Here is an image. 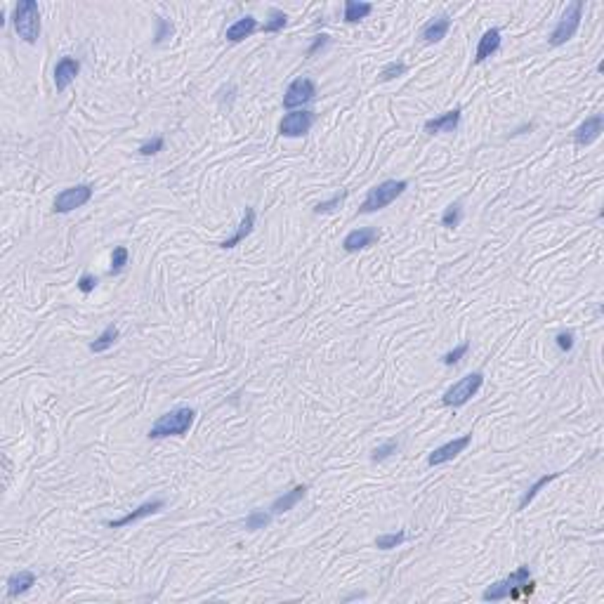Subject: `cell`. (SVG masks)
I'll use <instances>...</instances> for the list:
<instances>
[{
	"label": "cell",
	"mask_w": 604,
	"mask_h": 604,
	"mask_svg": "<svg viewBox=\"0 0 604 604\" xmlns=\"http://www.w3.org/2000/svg\"><path fill=\"white\" fill-rule=\"evenodd\" d=\"M397 448H399V442H397V439L385 442V444H380V446H378V448H373L371 461H373V463H383V461H387V458L392 456V453H397Z\"/></svg>",
	"instance_id": "f1b7e54d"
},
{
	"label": "cell",
	"mask_w": 604,
	"mask_h": 604,
	"mask_svg": "<svg viewBox=\"0 0 604 604\" xmlns=\"http://www.w3.org/2000/svg\"><path fill=\"white\" fill-rule=\"evenodd\" d=\"M557 477H559V472H550V474H543V477H538L536 482H533L527 491H524V496H522V500H520V510H524V507H527L533 498H536L538 491H541L543 486H548L550 482H555Z\"/></svg>",
	"instance_id": "cb8c5ba5"
},
{
	"label": "cell",
	"mask_w": 604,
	"mask_h": 604,
	"mask_svg": "<svg viewBox=\"0 0 604 604\" xmlns=\"http://www.w3.org/2000/svg\"><path fill=\"white\" fill-rule=\"evenodd\" d=\"M93 184H76L69 186V189H62L55 199V213H71L76 208H83L85 203L93 199Z\"/></svg>",
	"instance_id": "52a82bcc"
},
{
	"label": "cell",
	"mask_w": 604,
	"mask_h": 604,
	"mask_svg": "<svg viewBox=\"0 0 604 604\" xmlns=\"http://www.w3.org/2000/svg\"><path fill=\"white\" fill-rule=\"evenodd\" d=\"M406 71H409V67H406L404 62H389V64H385V67H383V71H380V81H383V83L394 81V78L404 76Z\"/></svg>",
	"instance_id": "f546056e"
},
{
	"label": "cell",
	"mask_w": 604,
	"mask_h": 604,
	"mask_svg": "<svg viewBox=\"0 0 604 604\" xmlns=\"http://www.w3.org/2000/svg\"><path fill=\"white\" fill-rule=\"evenodd\" d=\"M255 208H245V213H243V220H241V224H239V229L237 232H234V237L232 239H227V241H222L220 243V248H224V250H229V248H237L239 243H243L245 239L250 237V234H253V229H255Z\"/></svg>",
	"instance_id": "2e32d148"
},
{
	"label": "cell",
	"mask_w": 604,
	"mask_h": 604,
	"mask_svg": "<svg viewBox=\"0 0 604 604\" xmlns=\"http://www.w3.org/2000/svg\"><path fill=\"white\" fill-rule=\"evenodd\" d=\"M373 12L371 3H359V0H347L345 3V21L347 24H357V21L366 19Z\"/></svg>",
	"instance_id": "603a6c76"
},
{
	"label": "cell",
	"mask_w": 604,
	"mask_h": 604,
	"mask_svg": "<svg viewBox=\"0 0 604 604\" xmlns=\"http://www.w3.org/2000/svg\"><path fill=\"white\" fill-rule=\"evenodd\" d=\"M36 585V574L34 571H17L8 579V597H19L24 592H29Z\"/></svg>",
	"instance_id": "d6986e66"
},
{
	"label": "cell",
	"mask_w": 604,
	"mask_h": 604,
	"mask_svg": "<svg viewBox=\"0 0 604 604\" xmlns=\"http://www.w3.org/2000/svg\"><path fill=\"white\" fill-rule=\"evenodd\" d=\"M119 335H121L119 326H116V324H109V326H106V328L97 335V340H93V343H90V352H93V354H101V352L111 350L116 340H119Z\"/></svg>",
	"instance_id": "44dd1931"
},
{
	"label": "cell",
	"mask_w": 604,
	"mask_h": 604,
	"mask_svg": "<svg viewBox=\"0 0 604 604\" xmlns=\"http://www.w3.org/2000/svg\"><path fill=\"white\" fill-rule=\"evenodd\" d=\"M173 31H175V26L170 24L168 19L156 17V34H154V43H156V45H161L163 40H168L170 36H173Z\"/></svg>",
	"instance_id": "1f68e13d"
},
{
	"label": "cell",
	"mask_w": 604,
	"mask_h": 604,
	"mask_svg": "<svg viewBox=\"0 0 604 604\" xmlns=\"http://www.w3.org/2000/svg\"><path fill=\"white\" fill-rule=\"evenodd\" d=\"M128 258H130V253H128L125 245H116L114 253H111V269H109V274H119V271L125 269Z\"/></svg>",
	"instance_id": "83f0119b"
},
{
	"label": "cell",
	"mask_w": 604,
	"mask_h": 604,
	"mask_svg": "<svg viewBox=\"0 0 604 604\" xmlns=\"http://www.w3.org/2000/svg\"><path fill=\"white\" fill-rule=\"evenodd\" d=\"M602 130H604V116L592 114L590 119H585L574 130V142L579 144V147H588V144H592L602 135Z\"/></svg>",
	"instance_id": "4fadbf2b"
},
{
	"label": "cell",
	"mask_w": 604,
	"mask_h": 604,
	"mask_svg": "<svg viewBox=\"0 0 604 604\" xmlns=\"http://www.w3.org/2000/svg\"><path fill=\"white\" fill-rule=\"evenodd\" d=\"M461 125V109H451L446 114L437 116V119L425 121V132L435 135V132H456Z\"/></svg>",
	"instance_id": "9a60e30c"
},
{
	"label": "cell",
	"mask_w": 604,
	"mask_h": 604,
	"mask_svg": "<svg viewBox=\"0 0 604 604\" xmlns=\"http://www.w3.org/2000/svg\"><path fill=\"white\" fill-rule=\"evenodd\" d=\"M343 201H345V194H335L333 199L317 203V206H314V213H317V215H324V213H333Z\"/></svg>",
	"instance_id": "e575fe53"
},
{
	"label": "cell",
	"mask_w": 604,
	"mask_h": 604,
	"mask_svg": "<svg viewBox=\"0 0 604 604\" xmlns=\"http://www.w3.org/2000/svg\"><path fill=\"white\" fill-rule=\"evenodd\" d=\"M314 121H317L314 111H307V109L291 111V114H286L281 119L279 132L283 137H302V135H307V132L312 130Z\"/></svg>",
	"instance_id": "ba28073f"
},
{
	"label": "cell",
	"mask_w": 604,
	"mask_h": 604,
	"mask_svg": "<svg viewBox=\"0 0 604 604\" xmlns=\"http://www.w3.org/2000/svg\"><path fill=\"white\" fill-rule=\"evenodd\" d=\"M163 147H165L163 135H156V137H152V140H149V142H144V144H142V147H140V154H142V156H154V154L163 152Z\"/></svg>",
	"instance_id": "836d02e7"
},
{
	"label": "cell",
	"mask_w": 604,
	"mask_h": 604,
	"mask_svg": "<svg viewBox=\"0 0 604 604\" xmlns=\"http://www.w3.org/2000/svg\"><path fill=\"white\" fill-rule=\"evenodd\" d=\"M482 385H484V373L482 371L470 373V376L461 378V380L453 383L451 387L444 392L442 404L444 406H453V409H461V406L468 404L470 399H472L474 394L482 389Z\"/></svg>",
	"instance_id": "5b68a950"
},
{
	"label": "cell",
	"mask_w": 604,
	"mask_h": 604,
	"mask_svg": "<svg viewBox=\"0 0 604 604\" xmlns=\"http://www.w3.org/2000/svg\"><path fill=\"white\" fill-rule=\"evenodd\" d=\"M258 29H260V26H258V19H255V17H241L227 29V40L229 43H241L243 38L253 36Z\"/></svg>",
	"instance_id": "ffe728a7"
},
{
	"label": "cell",
	"mask_w": 604,
	"mask_h": 604,
	"mask_svg": "<svg viewBox=\"0 0 604 604\" xmlns=\"http://www.w3.org/2000/svg\"><path fill=\"white\" fill-rule=\"evenodd\" d=\"M314 97H317V85H314L312 78H295L288 85L286 95H283V106L286 109H295V106L309 104Z\"/></svg>",
	"instance_id": "9c48e42d"
},
{
	"label": "cell",
	"mask_w": 604,
	"mask_h": 604,
	"mask_svg": "<svg viewBox=\"0 0 604 604\" xmlns=\"http://www.w3.org/2000/svg\"><path fill=\"white\" fill-rule=\"evenodd\" d=\"M269 522H271V515H269V512L253 510L248 517H245V529H248V531H260V529L269 527Z\"/></svg>",
	"instance_id": "4316f807"
},
{
	"label": "cell",
	"mask_w": 604,
	"mask_h": 604,
	"mask_svg": "<svg viewBox=\"0 0 604 604\" xmlns=\"http://www.w3.org/2000/svg\"><path fill=\"white\" fill-rule=\"evenodd\" d=\"M406 541V533L404 531H397V533H383V536L376 538V548L380 550H392L397 548V545H402Z\"/></svg>",
	"instance_id": "4dcf8cb0"
},
{
	"label": "cell",
	"mask_w": 604,
	"mask_h": 604,
	"mask_svg": "<svg viewBox=\"0 0 604 604\" xmlns=\"http://www.w3.org/2000/svg\"><path fill=\"white\" fill-rule=\"evenodd\" d=\"M448 29H451V19H448V17H437L435 21H430V24L425 26L420 36H423L425 43H439V40L446 38Z\"/></svg>",
	"instance_id": "7402d4cb"
},
{
	"label": "cell",
	"mask_w": 604,
	"mask_h": 604,
	"mask_svg": "<svg viewBox=\"0 0 604 604\" xmlns=\"http://www.w3.org/2000/svg\"><path fill=\"white\" fill-rule=\"evenodd\" d=\"M468 350H470V343H461L458 347H453L451 352H446V354L442 357L444 366H456V363L461 361L465 354H468Z\"/></svg>",
	"instance_id": "d6a6232c"
},
{
	"label": "cell",
	"mask_w": 604,
	"mask_h": 604,
	"mask_svg": "<svg viewBox=\"0 0 604 604\" xmlns=\"http://www.w3.org/2000/svg\"><path fill=\"white\" fill-rule=\"evenodd\" d=\"M520 590H524L527 595L533 590V579H531L529 566H517V569L512 571L510 576H505L503 581L491 583L482 592V600L484 602H498V600H507V597L517 600V597H520Z\"/></svg>",
	"instance_id": "6da1fadb"
},
{
	"label": "cell",
	"mask_w": 604,
	"mask_h": 604,
	"mask_svg": "<svg viewBox=\"0 0 604 604\" xmlns=\"http://www.w3.org/2000/svg\"><path fill=\"white\" fill-rule=\"evenodd\" d=\"M14 31L24 43L36 45L40 38V10L36 0H19L12 14Z\"/></svg>",
	"instance_id": "3957f363"
},
{
	"label": "cell",
	"mask_w": 604,
	"mask_h": 604,
	"mask_svg": "<svg viewBox=\"0 0 604 604\" xmlns=\"http://www.w3.org/2000/svg\"><path fill=\"white\" fill-rule=\"evenodd\" d=\"M286 24H288V14L279 8H271L269 17H267V21L260 26V29L265 31V34H279V31L286 29Z\"/></svg>",
	"instance_id": "d4e9b609"
},
{
	"label": "cell",
	"mask_w": 604,
	"mask_h": 604,
	"mask_svg": "<svg viewBox=\"0 0 604 604\" xmlns=\"http://www.w3.org/2000/svg\"><path fill=\"white\" fill-rule=\"evenodd\" d=\"M380 239V232L373 227H359V229H352L350 234L343 239V248L347 253H357V250H363L368 245H373Z\"/></svg>",
	"instance_id": "7c38bea8"
},
{
	"label": "cell",
	"mask_w": 604,
	"mask_h": 604,
	"mask_svg": "<svg viewBox=\"0 0 604 604\" xmlns=\"http://www.w3.org/2000/svg\"><path fill=\"white\" fill-rule=\"evenodd\" d=\"M328 40H330V38H328V36H326V34L317 36V38L312 40V45L307 47V57H312V55H317L319 50H324V47L328 45Z\"/></svg>",
	"instance_id": "74e56055"
},
{
	"label": "cell",
	"mask_w": 604,
	"mask_h": 604,
	"mask_svg": "<svg viewBox=\"0 0 604 604\" xmlns=\"http://www.w3.org/2000/svg\"><path fill=\"white\" fill-rule=\"evenodd\" d=\"M95 286H97V276L88 274V271H85V274H81V279H78V291L88 295V293L95 291Z\"/></svg>",
	"instance_id": "d590c367"
},
{
	"label": "cell",
	"mask_w": 604,
	"mask_h": 604,
	"mask_svg": "<svg viewBox=\"0 0 604 604\" xmlns=\"http://www.w3.org/2000/svg\"><path fill=\"white\" fill-rule=\"evenodd\" d=\"M498 47H500V29H489L482 38H479L477 52H474V64L486 62L491 55L498 52Z\"/></svg>",
	"instance_id": "ac0fdd59"
},
{
	"label": "cell",
	"mask_w": 604,
	"mask_h": 604,
	"mask_svg": "<svg viewBox=\"0 0 604 604\" xmlns=\"http://www.w3.org/2000/svg\"><path fill=\"white\" fill-rule=\"evenodd\" d=\"M196 420V411L189 406H180L168 413L158 415L156 423L149 430V439H165V437H184Z\"/></svg>",
	"instance_id": "7a4b0ae2"
},
{
	"label": "cell",
	"mask_w": 604,
	"mask_h": 604,
	"mask_svg": "<svg viewBox=\"0 0 604 604\" xmlns=\"http://www.w3.org/2000/svg\"><path fill=\"white\" fill-rule=\"evenodd\" d=\"M78 71H81V62L73 60V57H62V60L57 62V67H55V85H57V90L64 93L69 85L76 81Z\"/></svg>",
	"instance_id": "5bb4252c"
},
{
	"label": "cell",
	"mask_w": 604,
	"mask_h": 604,
	"mask_svg": "<svg viewBox=\"0 0 604 604\" xmlns=\"http://www.w3.org/2000/svg\"><path fill=\"white\" fill-rule=\"evenodd\" d=\"M470 444H472V435H463V437H456V439L442 444L439 448H435V451L427 456V465L435 468V465H444V463L453 461V458H456L458 453H463Z\"/></svg>",
	"instance_id": "30bf717a"
},
{
	"label": "cell",
	"mask_w": 604,
	"mask_h": 604,
	"mask_svg": "<svg viewBox=\"0 0 604 604\" xmlns=\"http://www.w3.org/2000/svg\"><path fill=\"white\" fill-rule=\"evenodd\" d=\"M461 220H463V206H461V201H456V203H451L446 210H444L442 224L446 229H456L458 224H461Z\"/></svg>",
	"instance_id": "484cf974"
},
{
	"label": "cell",
	"mask_w": 604,
	"mask_h": 604,
	"mask_svg": "<svg viewBox=\"0 0 604 604\" xmlns=\"http://www.w3.org/2000/svg\"><path fill=\"white\" fill-rule=\"evenodd\" d=\"M583 8H585L583 0H574V3L566 8V12L562 14V19L555 24L553 34H550V38H548L550 45L559 47V45H564L566 40L574 38L576 31H579V26H581V19H583Z\"/></svg>",
	"instance_id": "8992f818"
},
{
	"label": "cell",
	"mask_w": 604,
	"mask_h": 604,
	"mask_svg": "<svg viewBox=\"0 0 604 604\" xmlns=\"http://www.w3.org/2000/svg\"><path fill=\"white\" fill-rule=\"evenodd\" d=\"M304 494H307V486L300 484V486H293L291 491H286V494H281L279 498H274V503H271V515H283V512L293 510L300 500L304 498Z\"/></svg>",
	"instance_id": "e0dca14e"
},
{
	"label": "cell",
	"mask_w": 604,
	"mask_h": 604,
	"mask_svg": "<svg viewBox=\"0 0 604 604\" xmlns=\"http://www.w3.org/2000/svg\"><path fill=\"white\" fill-rule=\"evenodd\" d=\"M163 507H165V503H163L161 498L147 500V503H142L140 507H135L132 512H128V515L119 517V520H109V522H106V527H111V529L128 527V524H135V522H140V520H144V517H149V515H156V512H161Z\"/></svg>",
	"instance_id": "8fae6325"
},
{
	"label": "cell",
	"mask_w": 604,
	"mask_h": 604,
	"mask_svg": "<svg viewBox=\"0 0 604 604\" xmlns=\"http://www.w3.org/2000/svg\"><path fill=\"white\" fill-rule=\"evenodd\" d=\"M557 347L562 352H571L574 350V333H571V330H562V333H557Z\"/></svg>",
	"instance_id": "8d00e7d4"
},
{
	"label": "cell",
	"mask_w": 604,
	"mask_h": 604,
	"mask_svg": "<svg viewBox=\"0 0 604 604\" xmlns=\"http://www.w3.org/2000/svg\"><path fill=\"white\" fill-rule=\"evenodd\" d=\"M406 189H409V182H406V180H385L378 186L368 189V194H366V199H363V203H361L359 213L368 215V213L383 210V208H387L392 201H397Z\"/></svg>",
	"instance_id": "277c9868"
}]
</instances>
